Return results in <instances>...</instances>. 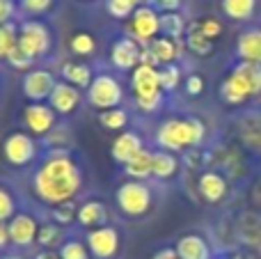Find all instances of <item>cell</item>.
Here are the masks:
<instances>
[{
    "instance_id": "obj_1",
    "label": "cell",
    "mask_w": 261,
    "mask_h": 259,
    "mask_svg": "<svg viewBox=\"0 0 261 259\" xmlns=\"http://www.w3.org/2000/svg\"><path fill=\"white\" fill-rule=\"evenodd\" d=\"M32 186L41 202L58 206L69 202L81 191V172L69 156L53 151L50 159H46L41 168L37 170Z\"/></svg>"
},
{
    "instance_id": "obj_2",
    "label": "cell",
    "mask_w": 261,
    "mask_h": 259,
    "mask_svg": "<svg viewBox=\"0 0 261 259\" xmlns=\"http://www.w3.org/2000/svg\"><path fill=\"white\" fill-rule=\"evenodd\" d=\"M204 138V124L195 117L167 119L156 133V142L163 151H181L186 147L199 145Z\"/></svg>"
},
{
    "instance_id": "obj_3",
    "label": "cell",
    "mask_w": 261,
    "mask_h": 259,
    "mask_svg": "<svg viewBox=\"0 0 261 259\" xmlns=\"http://www.w3.org/2000/svg\"><path fill=\"white\" fill-rule=\"evenodd\" d=\"M87 99L99 110H113L122 103L124 92L117 78L108 76V73H99V76H94L92 85L87 87Z\"/></svg>"
},
{
    "instance_id": "obj_4",
    "label": "cell",
    "mask_w": 261,
    "mask_h": 259,
    "mask_svg": "<svg viewBox=\"0 0 261 259\" xmlns=\"http://www.w3.org/2000/svg\"><path fill=\"white\" fill-rule=\"evenodd\" d=\"M18 48L32 60L44 58L50 48V32L41 21H25L18 28Z\"/></svg>"
},
{
    "instance_id": "obj_5",
    "label": "cell",
    "mask_w": 261,
    "mask_h": 259,
    "mask_svg": "<svg viewBox=\"0 0 261 259\" xmlns=\"http://www.w3.org/2000/svg\"><path fill=\"white\" fill-rule=\"evenodd\" d=\"M130 32H133V39L138 44L149 46L161 32V14L149 5H140L130 16Z\"/></svg>"
},
{
    "instance_id": "obj_6",
    "label": "cell",
    "mask_w": 261,
    "mask_h": 259,
    "mask_svg": "<svg viewBox=\"0 0 261 259\" xmlns=\"http://www.w3.org/2000/svg\"><path fill=\"white\" fill-rule=\"evenodd\" d=\"M117 204L126 216H142L151 206V191L144 184L128 182L117 191Z\"/></svg>"
},
{
    "instance_id": "obj_7",
    "label": "cell",
    "mask_w": 261,
    "mask_h": 259,
    "mask_svg": "<svg viewBox=\"0 0 261 259\" xmlns=\"http://www.w3.org/2000/svg\"><path fill=\"white\" fill-rule=\"evenodd\" d=\"M87 248L96 259H113L119 250V234L115 227H96L87 234Z\"/></svg>"
},
{
    "instance_id": "obj_8",
    "label": "cell",
    "mask_w": 261,
    "mask_h": 259,
    "mask_svg": "<svg viewBox=\"0 0 261 259\" xmlns=\"http://www.w3.org/2000/svg\"><path fill=\"white\" fill-rule=\"evenodd\" d=\"M55 87V76L46 69H32L23 78V94L32 101V103H41L48 101L50 92Z\"/></svg>"
},
{
    "instance_id": "obj_9",
    "label": "cell",
    "mask_w": 261,
    "mask_h": 259,
    "mask_svg": "<svg viewBox=\"0 0 261 259\" xmlns=\"http://www.w3.org/2000/svg\"><path fill=\"white\" fill-rule=\"evenodd\" d=\"M3 151H5V159L12 165H16V168L28 165L37 156L35 140H32L28 133H12V136L5 140Z\"/></svg>"
},
{
    "instance_id": "obj_10",
    "label": "cell",
    "mask_w": 261,
    "mask_h": 259,
    "mask_svg": "<svg viewBox=\"0 0 261 259\" xmlns=\"http://www.w3.org/2000/svg\"><path fill=\"white\" fill-rule=\"evenodd\" d=\"M7 229H9V241H12L14 246H21V248L32 246V243L37 241V232H39L37 220L28 214H16L12 220H9Z\"/></svg>"
},
{
    "instance_id": "obj_11",
    "label": "cell",
    "mask_w": 261,
    "mask_h": 259,
    "mask_svg": "<svg viewBox=\"0 0 261 259\" xmlns=\"http://www.w3.org/2000/svg\"><path fill=\"white\" fill-rule=\"evenodd\" d=\"M23 119L35 136H46L55 124V110L46 103H30L23 113Z\"/></svg>"
},
{
    "instance_id": "obj_12",
    "label": "cell",
    "mask_w": 261,
    "mask_h": 259,
    "mask_svg": "<svg viewBox=\"0 0 261 259\" xmlns=\"http://www.w3.org/2000/svg\"><path fill=\"white\" fill-rule=\"evenodd\" d=\"M78 103H81V90H78V87L69 85V83H64V81L55 83L53 92H50V96H48V106L55 113L69 115L78 108Z\"/></svg>"
},
{
    "instance_id": "obj_13",
    "label": "cell",
    "mask_w": 261,
    "mask_h": 259,
    "mask_svg": "<svg viewBox=\"0 0 261 259\" xmlns=\"http://www.w3.org/2000/svg\"><path fill=\"white\" fill-rule=\"evenodd\" d=\"M133 92L135 99H147V96L161 94V78H158L156 67H147V64H138L133 71Z\"/></svg>"
},
{
    "instance_id": "obj_14",
    "label": "cell",
    "mask_w": 261,
    "mask_h": 259,
    "mask_svg": "<svg viewBox=\"0 0 261 259\" xmlns=\"http://www.w3.org/2000/svg\"><path fill=\"white\" fill-rule=\"evenodd\" d=\"M140 46L133 37H122L113 44L110 50V60L117 69H133L135 64H140Z\"/></svg>"
},
{
    "instance_id": "obj_15",
    "label": "cell",
    "mask_w": 261,
    "mask_h": 259,
    "mask_svg": "<svg viewBox=\"0 0 261 259\" xmlns=\"http://www.w3.org/2000/svg\"><path fill=\"white\" fill-rule=\"evenodd\" d=\"M236 55L241 62L261 64V28L245 30L236 41Z\"/></svg>"
},
{
    "instance_id": "obj_16",
    "label": "cell",
    "mask_w": 261,
    "mask_h": 259,
    "mask_svg": "<svg viewBox=\"0 0 261 259\" xmlns=\"http://www.w3.org/2000/svg\"><path fill=\"white\" fill-rule=\"evenodd\" d=\"M176 257L179 259H211V248L197 234H186L176 243Z\"/></svg>"
},
{
    "instance_id": "obj_17",
    "label": "cell",
    "mask_w": 261,
    "mask_h": 259,
    "mask_svg": "<svg viewBox=\"0 0 261 259\" xmlns=\"http://www.w3.org/2000/svg\"><path fill=\"white\" fill-rule=\"evenodd\" d=\"M199 193L206 202H220L227 195V182L218 172H204L199 177Z\"/></svg>"
},
{
    "instance_id": "obj_18",
    "label": "cell",
    "mask_w": 261,
    "mask_h": 259,
    "mask_svg": "<svg viewBox=\"0 0 261 259\" xmlns=\"http://www.w3.org/2000/svg\"><path fill=\"white\" fill-rule=\"evenodd\" d=\"M179 46L181 41L179 39H170V37H156L151 44L147 46L151 50V55L156 58L158 64H172L176 58H179Z\"/></svg>"
},
{
    "instance_id": "obj_19",
    "label": "cell",
    "mask_w": 261,
    "mask_h": 259,
    "mask_svg": "<svg viewBox=\"0 0 261 259\" xmlns=\"http://www.w3.org/2000/svg\"><path fill=\"white\" fill-rule=\"evenodd\" d=\"M140 149H144L140 136L138 133H133V131H126V133H122V136L115 140L113 156H115V161H119V163H126V161L133 159Z\"/></svg>"
},
{
    "instance_id": "obj_20",
    "label": "cell",
    "mask_w": 261,
    "mask_h": 259,
    "mask_svg": "<svg viewBox=\"0 0 261 259\" xmlns=\"http://www.w3.org/2000/svg\"><path fill=\"white\" fill-rule=\"evenodd\" d=\"M220 96L227 101V103L239 106V103H243V101L250 96V90L243 85V81H241L239 76L229 73V76L222 81V85H220Z\"/></svg>"
},
{
    "instance_id": "obj_21",
    "label": "cell",
    "mask_w": 261,
    "mask_h": 259,
    "mask_svg": "<svg viewBox=\"0 0 261 259\" xmlns=\"http://www.w3.org/2000/svg\"><path fill=\"white\" fill-rule=\"evenodd\" d=\"M151 165H153V151L140 149L133 159L124 163V170H126V174L133 179H147L149 174H151Z\"/></svg>"
},
{
    "instance_id": "obj_22",
    "label": "cell",
    "mask_w": 261,
    "mask_h": 259,
    "mask_svg": "<svg viewBox=\"0 0 261 259\" xmlns=\"http://www.w3.org/2000/svg\"><path fill=\"white\" fill-rule=\"evenodd\" d=\"M62 78L64 83H69V85L73 87H90L92 85V69L87 67V64H81V62H67L62 67Z\"/></svg>"
},
{
    "instance_id": "obj_23",
    "label": "cell",
    "mask_w": 261,
    "mask_h": 259,
    "mask_svg": "<svg viewBox=\"0 0 261 259\" xmlns=\"http://www.w3.org/2000/svg\"><path fill=\"white\" fill-rule=\"evenodd\" d=\"M231 73H234V76H239L241 81H243V85L250 90V96L261 94V64L241 62Z\"/></svg>"
},
{
    "instance_id": "obj_24",
    "label": "cell",
    "mask_w": 261,
    "mask_h": 259,
    "mask_svg": "<svg viewBox=\"0 0 261 259\" xmlns=\"http://www.w3.org/2000/svg\"><path fill=\"white\" fill-rule=\"evenodd\" d=\"M106 206L101 204V202H87V204H83L81 209H78V223L83 225V227H103L106 223Z\"/></svg>"
},
{
    "instance_id": "obj_25",
    "label": "cell",
    "mask_w": 261,
    "mask_h": 259,
    "mask_svg": "<svg viewBox=\"0 0 261 259\" xmlns=\"http://www.w3.org/2000/svg\"><path fill=\"white\" fill-rule=\"evenodd\" d=\"M176 159L172 151H153V165H151V174L158 179H170L172 174L176 172Z\"/></svg>"
},
{
    "instance_id": "obj_26",
    "label": "cell",
    "mask_w": 261,
    "mask_h": 259,
    "mask_svg": "<svg viewBox=\"0 0 261 259\" xmlns=\"http://www.w3.org/2000/svg\"><path fill=\"white\" fill-rule=\"evenodd\" d=\"M257 0H222V9L234 21H248L254 14Z\"/></svg>"
},
{
    "instance_id": "obj_27",
    "label": "cell",
    "mask_w": 261,
    "mask_h": 259,
    "mask_svg": "<svg viewBox=\"0 0 261 259\" xmlns=\"http://www.w3.org/2000/svg\"><path fill=\"white\" fill-rule=\"evenodd\" d=\"M186 44H188V48L193 50V53L197 55H208L213 48L211 39H206V37L202 35V30H199V23H190L188 28H186Z\"/></svg>"
},
{
    "instance_id": "obj_28",
    "label": "cell",
    "mask_w": 261,
    "mask_h": 259,
    "mask_svg": "<svg viewBox=\"0 0 261 259\" xmlns=\"http://www.w3.org/2000/svg\"><path fill=\"white\" fill-rule=\"evenodd\" d=\"M184 30H186V23L176 12L161 14V32L165 37H170V39H179V37L184 35Z\"/></svg>"
},
{
    "instance_id": "obj_29",
    "label": "cell",
    "mask_w": 261,
    "mask_h": 259,
    "mask_svg": "<svg viewBox=\"0 0 261 259\" xmlns=\"http://www.w3.org/2000/svg\"><path fill=\"white\" fill-rule=\"evenodd\" d=\"M18 44V30L7 23V25H0V60H7V55L14 50V46Z\"/></svg>"
},
{
    "instance_id": "obj_30",
    "label": "cell",
    "mask_w": 261,
    "mask_h": 259,
    "mask_svg": "<svg viewBox=\"0 0 261 259\" xmlns=\"http://www.w3.org/2000/svg\"><path fill=\"white\" fill-rule=\"evenodd\" d=\"M101 126L103 128H110V131H117V128H124L128 122V115L119 108H113V110H103L99 117Z\"/></svg>"
},
{
    "instance_id": "obj_31",
    "label": "cell",
    "mask_w": 261,
    "mask_h": 259,
    "mask_svg": "<svg viewBox=\"0 0 261 259\" xmlns=\"http://www.w3.org/2000/svg\"><path fill=\"white\" fill-rule=\"evenodd\" d=\"M71 50L76 55H83V58H85V55H92L96 50V41H94V37L92 35H87V32H78V35H73L71 37Z\"/></svg>"
},
{
    "instance_id": "obj_32",
    "label": "cell",
    "mask_w": 261,
    "mask_h": 259,
    "mask_svg": "<svg viewBox=\"0 0 261 259\" xmlns=\"http://www.w3.org/2000/svg\"><path fill=\"white\" fill-rule=\"evenodd\" d=\"M140 7L138 0H108V12L115 18H126L133 16V12Z\"/></svg>"
},
{
    "instance_id": "obj_33",
    "label": "cell",
    "mask_w": 261,
    "mask_h": 259,
    "mask_svg": "<svg viewBox=\"0 0 261 259\" xmlns=\"http://www.w3.org/2000/svg\"><path fill=\"white\" fill-rule=\"evenodd\" d=\"M60 237H62V232H60V227L55 223H48V225H41L39 232H37V243L44 248H53L55 243L60 241Z\"/></svg>"
},
{
    "instance_id": "obj_34",
    "label": "cell",
    "mask_w": 261,
    "mask_h": 259,
    "mask_svg": "<svg viewBox=\"0 0 261 259\" xmlns=\"http://www.w3.org/2000/svg\"><path fill=\"white\" fill-rule=\"evenodd\" d=\"M158 78H161V90L163 92H172L181 81V71L174 67V64H167L158 71Z\"/></svg>"
},
{
    "instance_id": "obj_35",
    "label": "cell",
    "mask_w": 261,
    "mask_h": 259,
    "mask_svg": "<svg viewBox=\"0 0 261 259\" xmlns=\"http://www.w3.org/2000/svg\"><path fill=\"white\" fill-rule=\"evenodd\" d=\"M14 216H16V202H14L12 193H9L7 188L0 186V223L12 220Z\"/></svg>"
},
{
    "instance_id": "obj_36",
    "label": "cell",
    "mask_w": 261,
    "mask_h": 259,
    "mask_svg": "<svg viewBox=\"0 0 261 259\" xmlns=\"http://www.w3.org/2000/svg\"><path fill=\"white\" fill-rule=\"evenodd\" d=\"M73 216H78L76 204H73V202H64V204H58L53 209V220L58 225H69L73 220Z\"/></svg>"
},
{
    "instance_id": "obj_37",
    "label": "cell",
    "mask_w": 261,
    "mask_h": 259,
    "mask_svg": "<svg viewBox=\"0 0 261 259\" xmlns=\"http://www.w3.org/2000/svg\"><path fill=\"white\" fill-rule=\"evenodd\" d=\"M60 257L62 259H90V252H87V248L81 241H69L62 246Z\"/></svg>"
},
{
    "instance_id": "obj_38",
    "label": "cell",
    "mask_w": 261,
    "mask_h": 259,
    "mask_svg": "<svg viewBox=\"0 0 261 259\" xmlns=\"http://www.w3.org/2000/svg\"><path fill=\"white\" fill-rule=\"evenodd\" d=\"M50 5H53V0H21V9L25 14H32V16L48 12Z\"/></svg>"
},
{
    "instance_id": "obj_39",
    "label": "cell",
    "mask_w": 261,
    "mask_h": 259,
    "mask_svg": "<svg viewBox=\"0 0 261 259\" xmlns=\"http://www.w3.org/2000/svg\"><path fill=\"white\" fill-rule=\"evenodd\" d=\"M7 62L12 64L14 69H30V64L35 62V60H32L28 53H23V50L18 48V44H16V46H14L12 53L7 55Z\"/></svg>"
},
{
    "instance_id": "obj_40",
    "label": "cell",
    "mask_w": 261,
    "mask_h": 259,
    "mask_svg": "<svg viewBox=\"0 0 261 259\" xmlns=\"http://www.w3.org/2000/svg\"><path fill=\"white\" fill-rule=\"evenodd\" d=\"M199 30H202V35L206 37V39H216V37H220L222 32V25L220 21H216V18H204L202 23H199Z\"/></svg>"
},
{
    "instance_id": "obj_41",
    "label": "cell",
    "mask_w": 261,
    "mask_h": 259,
    "mask_svg": "<svg viewBox=\"0 0 261 259\" xmlns=\"http://www.w3.org/2000/svg\"><path fill=\"white\" fill-rule=\"evenodd\" d=\"M135 103H138V108L142 110V113H156L163 103V92L156 96H147V99H135Z\"/></svg>"
},
{
    "instance_id": "obj_42",
    "label": "cell",
    "mask_w": 261,
    "mask_h": 259,
    "mask_svg": "<svg viewBox=\"0 0 261 259\" xmlns=\"http://www.w3.org/2000/svg\"><path fill=\"white\" fill-rule=\"evenodd\" d=\"M14 12H16V5H14V0H0V25H7V23H12Z\"/></svg>"
},
{
    "instance_id": "obj_43",
    "label": "cell",
    "mask_w": 261,
    "mask_h": 259,
    "mask_svg": "<svg viewBox=\"0 0 261 259\" xmlns=\"http://www.w3.org/2000/svg\"><path fill=\"white\" fill-rule=\"evenodd\" d=\"M202 90H204V81L199 76H190L188 81H186V92H188L190 96L202 94Z\"/></svg>"
},
{
    "instance_id": "obj_44",
    "label": "cell",
    "mask_w": 261,
    "mask_h": 259,
    "mask_svg": "<svg viewBox=\"0 0 261 259\" xmlns=\"http://www.w3.org/2000/svg\"><path fill=\"white\" fill-rule=\"evenodd\" d=\"M151 3L156 5L163 14L165 12H176V9L181 7V0H151Z\"/></svg>"
},
{
    "instance_id": "obj_45",
    "label": "cell",
    "mask_w": 261,
    "mask_h": 259,
    "mask_svg": "<svg viewBox=\"0 0 261 259\" xmlns=\"http://www.w3.org/2000/svg\"><path fill=\"white\" fill-rule=\"evenodd\" d=\"M140 64H147V67H156V58L151 55V50L147 48V46H142V50H140Z\"/></svg>"
},
{
    "instance_id": "obj_46",
    "label": "cell",
    "mask_w": 261,
    "mask_h": 259,
    "mask_svg": "<svg viewBox=\"0 0 261 259\" xmlns=\"http://www.w3.org/2000/svg\"><path fill=\"white\" fill-rule=\"evenodd\" d=\"M7 243H9V229L5 223H0V250H3Z\"/></svg>"
},
{
    "instance_id": "obj_47",
    "label": "cell",
    "mask_w": 261,
    "mask_h": 259,
    "mask_svg": "<svg viewBox=\"0 0 261 259\" xmlns=\"http://www.w3.org/2000/svg\"><path fill=\"white\" fill-rule=\"evenodd\" d=\"M153 259H179V257H176V250H172V248H165V250H161Z\"/></svg>"
},
{
    "instance_id": "obj_48",
    "label": "cell",
    "mask_w": 261,
    "mask_h": 259,
    "mask_svg": "<svg viewBox=\"0 0 261 259\" xmlns=\"http://www.w3.org/2000/svg\"><path fill=\"white\" fill-rule=\"evenodd\" d=\"M37 259H62V257H60V252H55V250H44L37 255Z\"/></svg>"
},
{
    "instance_id": "obj_49",
    "label": "cell",
    "mask_w": 261,
    "mask_h": 259,
    "mask_svg": "<svg viewBox=\"0 0 261 259\" xmlns=\"http://www.w3.org/2000/svg\"><path fill=\"white\" fill-rule=\"evenodd\" d=\"M3 259H23V257H18V255H9V257H3Z\"/></svg>"
},
{
    "instance_id": "obj_50",
    "label": "cell",
    "mask_w": 261,
    "mask_h": 259,
    "mask_svg": "<svg viewBox=\"0 0 261 259\" xmlns=\"http://www.w3.org/2000/svg\"><path fill=\"white\" fill-rule=\"evenodd\" d=\"M138 3H140V5H144V3H149V0H138Z\"/></svg>"
},
{
    "instance_id": "obj_51",
    "label": "cell",
    "mask_w": 261,
    "mask_h": 259,
    "mask_svg": "<svg viewBox=\"0 0 261 259\" xmlns=\"http://www.w3.org/2000/svg\"><path fill=\"white\" fill-rule=\"evenodd\" d=\"M225 259H241V257H225Z\"/></svg>"
}]
</instances>
